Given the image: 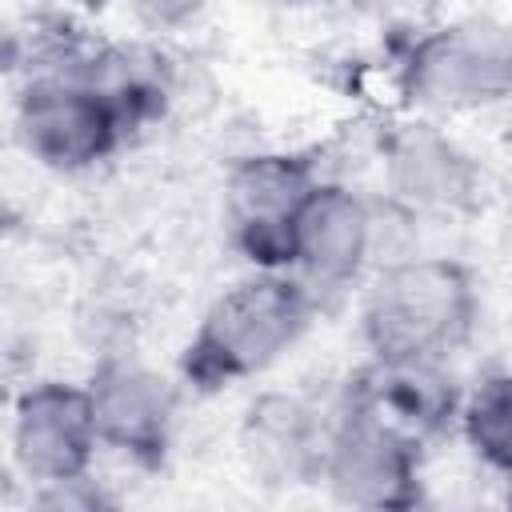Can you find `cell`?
Segmentation results:
<instances>
[{"label": "cell", "instance_id": "obj_1", "mask_svg": "<svg viewBox=\"0 0 512 512\" xmlns=\"http://www.w3.org/2000/svg\"><path fill=\"white\" fill-rule=\"evenodd\" d=\"M476 316V292L452 260H404L380 272L364 304V340L376 360H440Z\"/></svg>", "mask_w": 512, "mask_h": 512}, {"label": "cell", "instance_id": "obj_2", "mask_svg": "<svg viewBox=\"0 0 512 512\" xmlns=\"http://www.w3.org/2000/svg\"><path fill=\"white\" fill-rule=\"evenodd\" d=\"M312 296L300 280L280 276L268 268L264 276H252L236 288H228L204 316L184 372L204 384H228L240 376H252L268 368L308 324Z\"/></svg>", "mask_w": 512, "mask_h": 512}, {"label": "cell", "instance_id": "obj_3", "mask_svg": "<svg viewBox=\"0 0 512 512\" xmlns=\"http://www.w3.org/2000/svg\"><path fill=\"white\" fill-rule=\"evenodd\" d=\"M420 440L384 424L380 416L348 404L336 432L324 444L320 472L344 504L360 508H404L416 500Z\"/></svg>", "mask_w": 512, "mask_h": 512}, {"label": "cell", "instance_id": "obj_4", "mask_svg": "<svg viewBox=\"0 0 512 512\" xmlns=\"http://www.w3.org/2000/svg\"><path fill=\"white\" fill-rule=\"evenodd\" d=\"M124 100L80 80H40L24 92L20 136L52 168H84L116 148Z\"/></svg>", "mask_w": 512, "mask_h": 512}, {"label": "cell", "instance_id": "obj_5", "mask_svg": "<svg viewBox=\"0 0 512 512\" xmlns=\"http://www.w3.org/2000/svg\"><path fill=\"white\" fill-rule=\"evenodd\" d=\"M100 444L92 396L72 384H40L16 408L12 448L20 468L40 484H76Z\"/></svg>", "mask_w": 512, "mask_h": 512}, {"label": "cell", "instance_id": "obj_6", "mask_svg": "<svg viewBox=\"0 0 512 512\" xmlns=\"http://www.w3.org/2000/svg\"><path fill=\"white\" fill-rule=\"evenodd\" d=\"M316 188L308 164L292 156H252L228 180V208L244 252L264 264L280 268L292 264V224L308 192Z\"/></svg>", "mask_w": 512, "mask_h": 512}, {"label": "cell", "instance_id": "obj_7", "mask_svg": "<svg viewBox=\"0 0 512 512\" xmlns=\"http://www.w3.org/2000/svg\"><path fill=\"white\" fill-rule=\"evenodd\" d=\"M408 92L416 104L460 112L500 100L508 92V44L504 32H436L408 64Z\"/></svg>", "mask_w": 512, "mask_h": 512}, {"label": "cell", "instance_id": "obj_8", "mask_svg": "<svg viewBox=\"0 0 512 512\" xmlns=\"http://www.w3.org/2000/svg\"><path fill=\"white\" fill-rule=\"evenodd\" d=\"M368 248H372L368 208L336 184H316L292 224V264L304 268L308 284L316 288L348 284L368 260Z\"/></svg>", "mask_w": 512, "mask_h": 512}, {"label": "cell", "instance_id": "obj_9", "mask_svg": "<svg viewBox=\"0 0 512 512\" xmlns=\"http://www.w3.org/2000/svg\"><path fill=\"white\" fill-rule=\"evenodd\" d=\"M88 396L104 444H116L136 460H160L172 424V388L164 376L128 360H112L96 372Z\"/></svg>", "mask_w": 512, "mask_h": 512}, {"label": "cell", "instance_id": "obj_10", "mask_svg": "<svg viewBox=\"0 0 512 512\" xmlns=\"http://www.w3.org/2000/svg\"><path fill=\"white\" fill-rule=\"evenodd\" d=\"M244 448L252 468L268 484H296L312 476L324 460V440L316 436L312 416L284 396H268L252 408L244 428Z\"/></svg>", "mask_w": 512, "mask_h": 512}, {"label": "cell", "instance_id": "obj_11", "mask_svg": "<svg viewBox=\"0 0 512 512\" xmlns=\"http://www.w3.org/2000/svg\"><path fill=\"white\" fill-rule=\"evenodd\" d=\"M396 188L416 204H456L468 192V164L464 156L432 132L408 136L392 156Z\"/></svg>", "mask_w": 512, "mask_h": 512}, {"label": "cell", "instance_id": "obj_12", "mask_svg": "<svg viewBox=\"0 0 512 512\" xmlns=\"http://www.w3.org/2000/svg\"><path fill=\"white\" fill-rule=\"evenodd\" d=\"M464 432L472 448L496 468H512V396H508V376L492 372L480 380V388L464 404Z\"/></svg>", "mask_w": 512, "mask_h": 512}]
</instances>
